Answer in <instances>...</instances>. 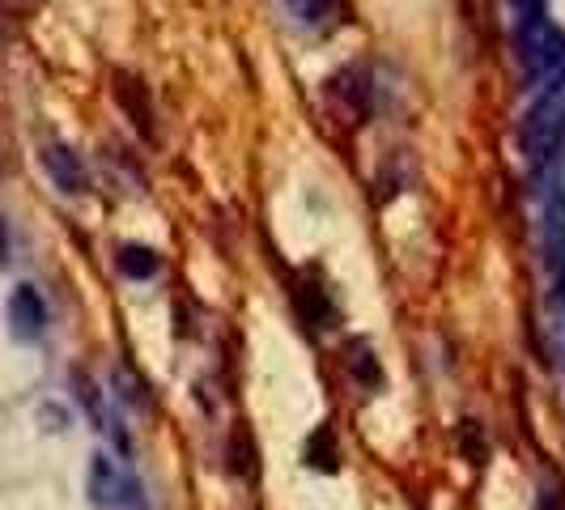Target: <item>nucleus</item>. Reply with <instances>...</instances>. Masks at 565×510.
<instances>
[{
	"instance_id": "nucleus-1",
	"label": "nucleus",
	"mask_w": 565,
	"mask_h": 510,
	"mask_svg": "<svg viewBox=\"0 0 565 510\" xmlns=\"http://www.w3.org/2000/svg\"><path fill=\"white\" fill-rule=\"evenodd\" d=\"M514 52L532 98L548 89H565V34L548 22V9L514 18Z\"/></svg>"
},
{
	"instance_id": "nucleus-2",
	"label": "nucleus",
	"mask_w": 565,
	"mask_h": 510,
	"mask_svg": "<svg viewBox=\"0 0 565 510\" xmlns=\"http://www.w3.org/2000/svg\"><path fill=\"white\" fill-rule=\"evenodd\" d=\"M4 315H9V332H13L18 340H26V344L47 332V302L39 298L34 285H18V289L9 294Z\"/></svg>"
},
{
	"instance_id": "nucleus-3",
	"label": "nucleus",
	"mask_w": 565,
	"mask_h": 510,
	"mask_svg": "<svg viewBox=\"0 0 565 510\" xmlns=\"http://www.w3.org/2000/svg\"><path fill=\"white\" fill-rule=\"evenodd\" d=\"M43 170H47V179L56 183L64 196H82L85 188H89V174H85V162L68 149V145L60 141H47L43 145Z\"/></svg>"
},
{
	"instance_id": "nucleus-4",
	"label": "nucleus",
	"mask_w": 565,
	"mask_h": 510,
	"mask_svg": "<svg viewBox=\"0 0 565 510\" xmlns=\"http://www.w3.org/2000/svg\"><path fill=\"white\" fill-rule=\"evenodd\" d=\"M85 489H89V502L98 510H115V507H124V472L115 468V459L111 455H94L89 459V477H85Z\"/></svg>"
},
{
	"instance_id": "nucleus-5",
	"label": "nucleus",
	"mask_w": 565,
	"mask_h": 510,
	"mask_svg": "<svg viewBox=\"0 0 565 510\" xmlns=\"http://www.w3.org/2000/svg\"><path fill=\"white\" fill-rule=\"evenodd\" d=\"M115 264H119V273H124L128 281H153V277L162 273V255L153 252V247H141V243L119 247V252H115Z\"/></svg>"
},
{
	"instance_id": "nucleus-6",
	"label": "nucleus",
	"mask_w": 565,
	"mask_h": 510,
	"mask_svg": "<svg viewBox=\"0 0 565 510\" xmlns=\"http://www.w3.org/2000/svg\"><path fill=\"white\" fill-rule=\"evenodd\" d=\"M285 4H289V13H294L302 26H311V30H323L337 18V0H285Z\"/></svg>"
},
{
	"instance_id": "nucleus-7",
	"label": "nucleus",
	"mask_w": 565,
	"mask_h": 510,
	"mask_svg": "<svg viewBox=\"0 0 565 510\" xmlns=\"http://www.w3.org/2000/svg\"><path fill=\"white\" fill-rule=\"evenodd\" d=\"M307 459H311V468L319 472H337V443H332V434L328 429H315L311 443H307Z\"/></svg>"
},
{
	"instance_id": "nucleus-8",
	"label": "nucleus",
	"mask_w": 565,
	"mask_h": 510,
	"mask_svg": "<svg viewBox=\"0 0 565 510\" xmlns=\"http://www.w3.org/2000/svg\"><path fill=\"white\" fill-rule=\"evenodd\" d=\"M344 362H349V370H353V379H362V383H370V387L379 383V366H374V353H370L362 340H353V344H349V358H344Z\"/></svg>"
},
{
	"instance_id": "nucleus-9",
	"label": "nucleus",
	"mask_w": 565,
	"mask_h": 510,
	"mask_svg": "<svg viewBox=\"0 0 565 510\" xmlns=\"http://www.w3.org/2000/svg\"><path fill=\"white\" fill-rule=\"evenodd\" d=\"M536 510H565V507H562V498H557V493H553V489H540Z\"/></svg>"
},
{
	"instance_id": "nucleus-10",
	"label": "nucleus",
	"mask_w": 565,
	"mask_h": 510,
	"mask_svg": "<svg viewBox=\"0 0 565 510\" xmlns=\"http://www.w3.org/2000/svg\"><path fill=\"white\" fill-rule=\"evenodd\" d=\"M9 259V230H4V222H0V264Z\"/></svg>"
},
{
	"instance_id": "nucleus-11",
	"label": "nucleus",
	"mask_w": 565,
	"mask_h": 510,
	"mask_svg": "<svg viewBox=\"0 0 565 510\" xmlns=\"http://www.w3.org/2000/svg\"><path fill=\"white\" fill-rule=\"evenodd\" d=\"M0 26H4V22H0Z\"/></svg>"
}]
</instances>
